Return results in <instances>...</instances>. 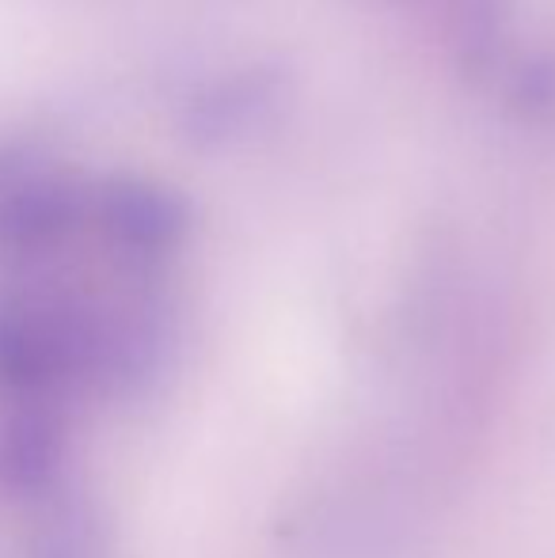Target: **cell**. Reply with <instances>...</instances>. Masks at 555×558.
<instances>
[{
    "label": "cell",
    "mask_w": 555,
    "mask_h": 558,
    "mask_svg": "<svg viewBox=\"0 0 555 558\" xmlns=\"http://www.w3.org/2000/svg\"><path fill=\"white\" fill-rule=\"evenodd\" d=\"M270 96H275V81H267L263 73H244L232 76V81H221L217 88H209L206 96L194 104L191 111V130L198 137L209 141H225L232 133L248 130L263 111L270 107Z\"/></svg>",
    "instance_id": "5b68a950"
},
{
    "label": "cell",
    "mask_w": 555,
    "mask_h": 558,
    "mask_svg": "<svg viewBox=\"0 0 555 558\" xmlns=\"http://www.w3.org/2000/svg\"><path fill=\"white\" fill-rule=\"evenodd\" d=\"M92 225L126 258L156 263L186 240L191 214L168 186L137 175H114L92 186Z\"/></svg>",
    "instance_id": "7a4b0ae2"
},
{
    "label": "cell",
    "mask_w": 555,
    "mask_h": 558,
    "mask_svg": "<svg viewBox=\"0 0 555 558\" xmlns=\"http://www.w3.org/2000/svg\"><path fill=\"white\" fill-rule=\"evenodd\" d=\"M69 434L46 399H15L0 422V490L8 498L46 501L61 490Z\"/></svg>",
    "instance_id": "3957f363"
},
{
    "label": "cell",
    "mask_w": 555,
    "mask_h": 558,
    "mask_svg": "<svg viewBox=\"0 0 555 558\" xmlns=\"http://www.w3.org/2000/svg\"><path fill=\"white\" fill-rule=\"evenodd\" d=\"M114 308L58 293H0V391L50 399L104 373Z\"/></svg>",
    "instance_id": "6da1fadb"
},
{
    "label": "cell",
    "mask_w": 555,
    "mask_h": 558,
    "mask_svg": "<svg viewBox=\"0 0 555 558\" xmlns=\"http://www.w3.org/2000/svg\"><path fill=\"white\" fill-rule=\"evenodd\" d=\"M43 506L31 558H107V536L92 501L58 490Z\"/></svg>",
    "instance_id": "277c9868"
}]
</instances>
